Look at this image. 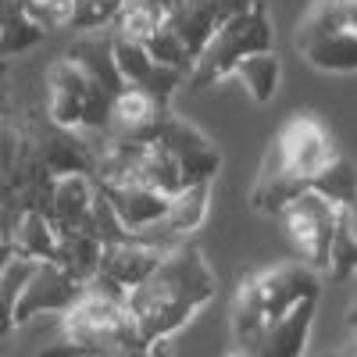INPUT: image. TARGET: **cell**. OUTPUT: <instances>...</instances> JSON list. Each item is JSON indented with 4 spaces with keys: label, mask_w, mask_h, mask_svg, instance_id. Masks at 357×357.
I'll return each mask as SVG.
<instances>
[{
    "label": "cell",
    "mask_w": 357,
    "mask_h": 357,
    "mask_svg": "<svg viewBox=\"0 0 357 357\" xmlns=\"http://www.w3.org/2000/svg\"><path fill=\"white\" fill-rule=\"evenodd\" d=\"M215 293L218 279L204 250L193 240H178L165 250L154 275L129 293L126 311L136 321V329L146 336V343L172 340L215 301Z\"/></svg>",
    "instance_id": "cell-1"
},
{
    "label": "cell",
    "mask_w": 357,
    "mask_h": 357,
    "mask_svg": "<svg viewBox=\"0 0 357 357\" xmlns=\"http://www.w3.org/2000/svg\"><path fill=\"white\" fill-rule=\"evenodd\" d=\"M40 357H151V343L122 304L82 293V301L61 314V333Z\"/></svg>",
    "instance_id": "cell-2"
},
{
    "label": "cell",
    "mask_w": 357,
    "mask_h": 357,
    "mask_svg": "<svg viewBox=\"0 0 357 357\" xmlns=\"http://www.w3.org/2000/svg\"><path fill=\"white\" fill-rule=\"evenodd\" d=\"M261 50H275V25H272V11H268L264 0H254L250 8H243L240 15H232L229 22L215 29V36L197 54L183 86H190L193 93H204V89L232 79V68L243 57L261 54Z\"/></svg>",
    "instance_id": "cell-3"
},
{
    "label": "cell",
    "mask_w": 357,
    "mask_h": 357,
    "mask_svg": "<svg viewBox=\"0 0 357 357\" xmlns=\"http://www.w3.org/2000/svg\"><path fill=\"white\" fill-rule=\"evenodd\" d=\"M293 47L325 75L357 72V0H311L293 29Z\"/></svg>",
    "instance_id": "cell-4"
},
{
    "label": "cell",
    "mask_w": 357,
    "mask_h": 357,
    "mask_svg": "<svg viewBox=\"0 0 357 357\" xmlns=\"http://www.w3.org/2000/svg\"><path fill=\"white\" fill-rule=\"evenodd\" d=\"M111 104L114 97H107L100 86L89 82L68 57L54 61L47 75V107H43L50 122L72 132H107Z\"/></svg>",
    "instance_id": "cell-5"
},
{
    "label": "cell",
    "mask_w": 357,
    "mask_h": 357,
    "mask_svg": "<svg viewBox=\"0 0 357 357\" xmlns=\"http://www.w3.org/2000/svg\"><path fill=\"white\" fill-rule=\"evenodd\" d=\"M118 136H132L139 143H158L175 158L178 172H183V183H215V175L222 172V151L215 146V139L200 132L193 122L178 118L172 107H165L146 129L139 132H118Z\"/></svg>",
    "instance_id": "cell-6"
},
{
    "label": "cell",
    "mask_w": 357,
    "mask_h": 357,
    "mask_svg": "<svg viewBox=\"0 0 357 357\" xmlns=\"http://www.w3.org/2000/svg\"><path fill=\"white\" fill-rule=\"evenodd\" d=\"M86 286L72 279L57 261H33L29 275L15 296V329L40 314H68L82 301Z\"/></svg>",
    "instance_id": "cell-7"
},
{
    "label": "cell",
    "mask_w": 357,
    "mask_h": 357,
    "mask_svg": "<svg viewBox=\"0 0 357 357\" xmlns=\"http://www.w3.org/2000/svg\"><path fill=\"white\" fill-rule=\"evenodd\" d=\"M268 151L275 154V161L286 172H293L301 178V183H311V178L336 158V143L314 114H296L282 126V132L268 143Z\"/></svg>",
    "instance_id": "cell-8"
},
{
    "label": "cell",
    "mask_w": 357,
    "mask_h": 357,
    "mask_svg": "<svg viewBox=\"0 0 357 357\" xmlns=\"http://www.w3.org/2000/svg\"><path fill=\"white\" fill-rule=\"evenodd\" d=\"M257 304L268 318V325L279 321L282 314H289L301 301H311V296H321V272L304 261L293 264H275L264 268V272H250L247 275Z\"/></svg>",
    "instance_id": "cell-9"
},
{
    "label": "cell",
    "mask_w": 357,
    "mask_h": 357,
    "mask_svg": "<svg viewBox=\"0 0 357 357\" xmlns=\"http://www.w3.org/2000/svg\"><path fill=\"white\" fill-rule=\"evenodd\" d=\"M336 215L340 207H333L325 197H318L314 190H304L301 197H293L286 204V211L279 215V222L289 229L293 243L301 247L304 264L311 268H325V254H329V240H333V229H336Z\"/></svg>",
    "instance_id": "cell-10"
},
{
    "label": "cell",
    "mask_w": 357,
    "mask_h": 357,
    "mask_svg": "<svg viewBox=\"0 0 357 357\" xmlns=\"http://www.w3.org/2000/svg\"><path fill=\"white\" fill-rule=\"evenodd\" d=\"M168 247L146 240V236H129L122 243H107L100 254V268L97 272L107 275L111 282H118L126 293H132L136 286H143L154 275V268L161 264Z\"/></svg>",
    "instance_id": "cell-11"
},
{
    "label": "cell",
    "mask_w": 357,
    "mask_h": 357,
    "mask_svg": "<svg viewBox=\"0 0 357 357\" xmlns=\"http://www.w3.org/2000/svg\"><path fill=\"white\" fill-rule=\"evenodd\" d=\"M97 190L104 193V200L111 204V211L118 215V222H122L129 232H151L161 225L165 218V207H168V197L151 190V186H143V183H107Z\"/></svg>",
    "instance_id": "cell-12"
},
{
    "label": "cell",
    "mask_w": 357,
    "mask_h": 357,
    "mask_svg": "<svg viewBox=\"0 0 357 357\" xmlns=\"http://www.w3.org/2000/svg\"><path fill=\"white\" fill-rule=\"evenodd\" d=\"M314 314H318V296L301 301L289 314H282L279 321L268 325V329L257 336V343L247 350V357H304Z\"/></svg>",
    "instance_id": "cell-13"
},
{
    "label": "cell",
    "mask_w": 357,
    "mask_h": 357,
    "mask_svg": "<svg viewBox=\"0 0 357 357\" xmlns=\"http://www.w3.org/2000/svg\"><path fill=\"white\" fill-rule=\"evenodd\" d=\"M97 200L93 175H57L50 186L47 215L61 232H89V211Z\"/></svg>",
    "instance_id": "cell-14"
},
{
    "label": "cell",
    "mask_w": 357,
    "mask_h": 357,
    "mask_svg": "<svg viewBox=\"0 0 357 357\" xmlns=\"http://www.w3.org/2000/svg\"><path fill=\"white\" fill-rule=\"evenodd\" d=\"M211 190L215 183H193V186H183L175 197H168V207H165V218L158 229L151 232H165V243H178V240H193V232L207 222V207H211ZM143 236V232H139Z\"/></svg>",
    "instance_id": "cell-15"
},
{
    "label": "cell",
    "mask_w": 357,
    "mask_h": 357,
    "mask_svg": "<svg viewBox=\"0 0 357 357\" xmlns=\"http://www.w3.org/2000/svg\"><path fill=\"white\" fill-rule=\"evenodd\" d=\"M4 240L15 247V257L22 261H54L57 243H61V229L50 222L47 211H18Z\"/></svg>",
    "instance_id": "cell-16"
},
{
    "label": "cell",
    "mask_w": 357,
    "mask_h": 357,
    "mask_svg": "<svg viewBox=\"0 0 357 357\" xmlns=\"http://www.w3.org/2000/svg\"><path fill=\"white\" fill-rule=\"evenodd\" d=\"M68 61L93 82V86H100L107 97H118L122 93V75H118V68H114V57H111V36L107 33H86V36H79L72 47H68Z\"/></svg>",
    "instance_id": "cell-17"
},
{
    "label": "cell",
    "mask_w": 357,
    "mask_h": 357,
    "mask_svg": "<svg viewBox=\"0 0 357 357\" xmlns=\"http://www.w3.org/2000/svg\"><path fill=\"white\" fill-rule=\"evenodd\" d=\"M232 79L247 89V97H250L257 107H264V104H272L275 93H279L282 61H279V54H275V50L250 54V57H243V61L232 68Z\"/></svg>",
    "instance_id": "cell-18"
},
{
    "label": "cell",
    "mask_w": 357,
    "mask_h": 357,
    "mask_svg": "<svg viewBox=\"0 0 357 357\" xmlns=\"http://www.w3.org/2000/svg\"><path fill=\"white\" fill-rule=\"evenodd\" d=\"M100 254H104V243L97 240L93 232H61V243H57V264L65 268L72 279H79L82 286L97 275L100 268Z\"/></svg>",
    "instance_id": "cell-19"
},
{
    "label": "cell",
    "mask_w": 357,
    "mask_h": 357,
    "mask_svg": "<svg viewBox=\"0 0 357 357\" xmlns=\"http://www.w3.org/2000/svg\"><path fill=\"white\" fill-rule=\"evenodd\" d=\"M357 268V236H354V207H340L336 215V229L329 240V254H325V268L321 272L333 282H347Z\"/></svg>",
    "instance_id": "cell-20"
},
{
    "label": "cell",
    "mask_w": 357,
    "mask_h": 357,
    "mask_svg": "<svg viewBox=\"0 0 357 357\" xmlns=\"http://www.w3.org/2000/svg\"><path fill=\"white\" fill-rule=\"evenodd\" d=\"M122 0H72L65 29L86 36V33H111V25L118 22Z\"/></svg>",
    "instance_id": "cell-21"
},
{
    "label": "cell",
    "mask_w": 357,
    "mask_h": 357,
    "mask_svg": "<svg viewBox=\"0 0 357 357\" xmlns=\"http://www.w3.org/2000/svg\"><path fill=\"white\" fill-rule=\"evenodd\" d=\"M307 190H314L318 197H325L333 207H354V168H350V161H343L336 154L307 183Z\"/></svg>",
    "instance_id": "cell-22"
},
{
    "label": "cell",
    "mask_w": 357,
    "mask_h": 357,
    "mask_svg": "<svg viewBox=\"0 0 357 357\" xmlns=\"http://www.w3.org/2000/svg\"><path fill=\"white\" fill-rule=\"evenodd\" d=\"M143 50L151 54L158 65H165V68L178 72L183 79H186V75H190V68H193V54H190V50L183 47V40H178V36L172 33V29H168L165 22H161V25L154 29L151 36L143 40Z\"/></svg>",
    "instance_id": "cell-23"
},
{
    "label": "cell",
    "mask_w": 357,
    "mask_h": 357,
    "mask_svg": "<svg viewBox=\"0 0 357 357\" xmlns=\"http://www.w3.org/2000/svg\"><path fill=\"white\" fill-rule=\"evenodd\" d=\"M43 40H47V29H40L29 15H18V18H11L4 29H0V61H4V57L29 54L33 47H40Z\"/></svg>",
    "instance_id": "cell-24"
},
{
    "label": "cell",
    "mask_w": 357,
    "mask_h": 357,
    "mask_svg": "<svg viewBox=\"0 0 357 357\" xmlns=\"http://www.w3.org/2000/svg\"><path fill=\"white\" fill-rule=\"evenodd\" d=\"M29 268H33V261L15 257L11 268H8L4 275H0V343H4V340L15 333V296H18L25 275H29Z\"/></svg>",
    "instance_id": "cell-25"
},
{
    "label": "cell",
    "mask_w": 357,
    "mask_h": 357,
    "mask_svg": "<svg viewBox=\"0 0 357 357\" xmlns=\"http://www.w3.org/2000/svg\"><path fill=\"white\" fill-rule=\"evenodd\" d=\"M11 261H15V247H11L8 240H0V275L11 268Z\"/></svg>",
    "instance_id": "cell-26"
},
{
    "label": "cell",
    "mask_w": 357,
    "mask_h": 357,
    "mask_svg": "<svg viewBox=\"0 0 357 357\" xmlns=\"http://www.w3.org/2000/svg\"><path fill=\"white\" fill-rule=\"evenodd\" d=\"M325 357H357V354H354V340H350L347 347H336V350H329Z\"/></svg>",
    "instance_id": "cell-27"
},
{
    "label": "cell",
    "mask_w": 357,
    "mask_h": 357,
    "mask_svg": "<svg viewBox=\"0 0 357 357\" xmlns=\"http://www.w3.org/2000/svg\"><path fill=\"white\" fill-rule=\"evenodd\" d=\"M4 200H8V178L0 175V204H4Z\"/></svg>",
    "instance_id": "cell-28"
},
{
    "label": "cell",
    "mask_w": 357,
    "mask_h": 357,
    "mask_svg": "<svg viewBox=\"0 0 357 357\" xmlns=\"http://www.w3.org/2000/svg\"><path fill=\"white\" fill-rule=\"evenodd\" d=\"M0 240H4V204H0Z\"/></svg>",
    "instance_id": "cell-29"
},
{
    "label": "cell",
    "mask_w": 357,
    "mask_h": 357,
    "mask_svg": "<svg viewBox=\"0 0 357 357\" xmlns=\"http://www.w3.org/2000/svg\"><path fill=\"white\" fill-rule=\"evenodd\" d=\"M229 357H247V354H243V350H232V354H229Z\"/></svg>",
    "instance_id": "cell-30"
}]
</instances>
